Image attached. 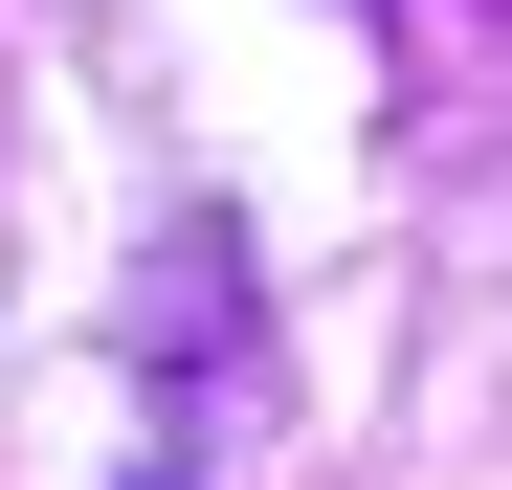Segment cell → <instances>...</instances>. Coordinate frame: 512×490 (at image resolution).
Returning a JSON list of instances; mask_svg holds the SVG:
<instances>
[{
  "label": "cell",
  "mask_w": 512,
  "mask_h": 490,
  "mask_svg": "<svg viewBox=\"0 0 512 490\" xmlns=\"http://www.w3.org/2000/svg\"><path fill=\"white\" fill-rule=\"evenodd\" d=\"M134 490H201V468H134Z\"/></svg>",
  "instance_id": "obj_1"
}]
</instances>
